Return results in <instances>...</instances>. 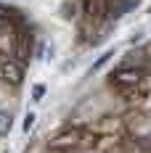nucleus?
Here are the masks:
<instances>
[{
  "instance_id": "nucleus-8",
  "label": "nucleus",
  "mask_w": 151,
  "mask_h": 153,
  "mask_svg": "<svg viewBox=\"0 0 151 153\" xmlns=\"http://www.w3.org/2000/svg\"><path fill=\"white\" fill-rule=\"evenodd\" d=\"M3 32H11V21H8V16H0V34Z\"/></svg>"
},
{
  "instance_id": "nucleus-3",
  "label": "nucleus",
  "mask_w": 151,
  "mask_h": 153,
  "mask_svg": "<svg viewBox=\"0 0 151 153\" xmlns=\"http://www.w3.org/2000/svg\"><path fill=\"white\" fill-rule=\"evenodd\" d=\"M0 82H5V85H21L24 82V69H21V63L14 61V58H8V56H3L0 58Z\"/></svg>"
},
{
  "instance_id": "nucleus-5",
  "label": "nucleus",
  "mask_w": 151,
  "mask_h": 153,
  "mask_svg": "<svg viewBox=\"0 0 151 153\" xmlns=\"http://www.w3.org/2000/svg\"><path fill=\"white\" fill-rule=\"evenodd\" d=\"M11 127H14V116L8 111H0V135H8Z\"/></svg>"
},
{
  "instance_id": "nucleus-9",
  "label": "nucleus",
  "mask_w": 151,
  "mask_h": 153,
  "mask_svg": "<svg viewBox=\"0 0 151 153\" xmlns=\"http://www.w3.org/2000/svg\"><path fill=\"white\" fill-rule=\"evenodd\" d=\"M32 124H35V114H27V116H24V132H29Z\"/></svg>"
},
{
  "instance_id": "nucleus-7",
  "label": "nucleus",
  "mask_w": 151,
  "mask_h": 153,
  "mask_svg": "<svg viewBox=\"0 0 151 153\" xmlns=\"http://www.w3.org/2000/svg\"><path fill=\"white\" fill-rule=\"evenodd\" d=\"M32 95H35V100H43V95H45V85H35Z\"/></svg>"
},
{
  "instance_id": "nucleus-1",
  "label": "nucleus",
  "mask_w": 151,
  "mask_h": 153,
  "mask_svg": "<svg viewBox=\"0 0 151 153\" xmlns=\"http://www.w3.org/2000/svg\"><path fill=\"white\" fill-rule=\"evenodd\" d=\"M95 137H90L85 129H80V127H72V129H64L61 135L50 140V153H72V151H85V148H90Z\"/></svg>"
},
{
  "instance_id": "nucleus-4",
  "label": "nucleus",
  "mask_w": 151,
  "mask_h": 153,
  "mask_svg": "<svg viewBox=\"0 0 151 153\" xmlns=\"http://www.w3.org/2000/svg\"><path fill=\"white\" fill-rule=\"evenodd\" d=\"M29 50H32V34H27V32L16 34V45H14V53L19 56V61H29Z\"/></svg>"
},
{
  "instance_id": "nucleus-2",
  "label": "nucleus",
  "mask_w": 151,
  "mask_h": 153,
  "mask_svg": "<svg viewBox=\"0 0 151 153\" xmlns=\"http://www.w3.org/2000/svg\"><path fill=\"white\" fill-rule=\"evenodd\" d=\"M140 79H143V69L119 66L117 71H111V87H117L125 98H130V95H140V90H138Z\"/></svg>"
},
{
  "instance_id": "nucleus-6",
  "label": "nucleus",
  "mask_w": 151,
  "mask_h": 153,
  "mask_svg": "<svg viewBox=\"0 0 151 153\" xmlns=\"http://www.w3.org/2000/svg\"><path fill=\"white\" fill-rule=\"evenodd\" d=\"M111 56H114V53H104V56H101V58H98V61L93 63V71H98V69H101V66H104V63L109 61V58H111Z\"/></svg>"
}]
</instances>
